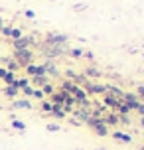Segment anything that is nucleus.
<instances>
[{"instance_id":"obj_1","label":"nucleus","mask_w":144,"mask_h":150,"mask_svg":"<svg viewBox=\"0 0 144 150\" xmlns=\"http://www.w3.org/2000/svg\"><path fill=\"white\" fill-rule=\"evenodd\" d=\"M12 59L18 61V65H20V67H26V65H30V63H32V59H34V53H32L30 47H28V50H14Z\"/></svg>"},{"instance_id":"obj_2","label":"nucleus","mask_w":144,"mask_h":150,"mask_svg":"<svg viewBox=\"0 0 144 150\" xmlns=\"http://www.w3.org/2000/svg\"><path fill=\"white\" fill-rule=\"evenodd\" d=\"M87 125H89V127H93V130H95L99 136H107V134H109V127H107L103 120H99V119H89V120H87Z\"/></svg>"},{"instance_id":"obj_3","label":"nucleus","mask_w":144,"mask_h":150,"mask_svg":"<svg viewBox=\"0 0 144 150\" xmlns=\"http://www.w3.org/2000/svg\"><path fill=\"white\" fill-rule=\"evenodd\" d=\"M67 42V36L65 34H57V32H52L46 36V44L47 45H63Z\"/></svg>"},{"instance_id":"obj_4","label":"nucleus","mask_w":144,"mask_h":150,"mask_svg":"<svg viewBox=\"0 0 144 150\" xmlns=\"http://www.w3.org/2000/svg\"><path fill=\"white\" fill-rule=\"evenodd\" d=\"M122 101H124V105H128L130 111H134L138 107V103H140V97H138L136 93H124L122 95Z\"/></svg>"},{"instance_id":"obj_5","label":"nucleus","mask_w":144,"mask_h":150,"mask_svg":"<svg viewBox=\"0 0 144 150\" xmlns=\"http://www.w3.org/2000/svg\"><path fill=\"white\" fill-rule=\"evenodd\" d=\"M26 73L30 75V77H36V75H46V67L44 65H36V63H30V65H26Z\"/></svg>"},{"instance_id":"obj_6","label":"nucleus","mask_w":144,"mask_h":150,"mask_svg":"<svg viewBox=\"0 0 144 150\" xmlns=\"http://www.w3.org/2000/svg\"><path fill=\"white\" fill-rule=\"evenodd\" d=\"M32 42H34L32 38L22 36L20 40H14V42H12V45H14V50H28V47L32 45Z\"/></svg>"},{"instance_id":"obj_7","label":"nucleus","mask_w":144,"mask_h":150,"mask_svg":"<svg viewBox=\"0 0 144 150\" xmlns=\"http://www.w3.org/2000/svg\"><path fill=\"white\" fill-rule=\"evenodd\" d=\"M46 83H49L47 75H36V77H30V85H34V89H42Z\"/></svg>"},{"instance_id":"obj_8","label":"nucleus","mask_w":144,"mask_h":150,"mask_svg":"<svg viewBox=\"0 0 144 150\" xmlns=\"http://www.w3.org/2000/svg\"><path fill=\"white\" fill-rule=\"evenodd\" d=\"M65 97H67V93L65 91H55L52 97V105H55V107H63V103H65Z\"/></svg>"},{"instance_id":"obj_9","label":"nucleus","mask_w":144,"mask_h":150,"mask_svg":"<svg viewBox=\"0 0 144 150\" xmlns=\"http://www.w3.org/2000/svg\"><path fill=\"white\" fill-rule=\"evenodd\" d=\"M12 109H32V103L28 99H14L12 101Z\"/></svg>"},{"instance_id":"obj_10","label":"nucleus","mask_w":144,"mask_h":150,"mask_svg":"<svg viewBox=\"0 0 144 150\" xmlns=\"http://www.w3.org/2000/svg\"><path fill=\"white\" fill-rule=\"evenodd\" d=\"M4 63H6V71H10V73H16V71H18V69H20V65H18V61L16 59H12V57H6V59H4Z\"/></svg>"},{"instance_id":"obj_11","label":"nucleus","mask_w":144,"mask_h":150,"mask_svg":"<svg viewBox=\"0 0 144 150\" xmlns=\"http://www.w3.org/2000/svg\"><path fill=\"white\" fill-rule=\"evenodd\" d=\"M113 138L114 140H121V142H132V136L130 134H126V132H121V130H114L113 132Z\"/></svg>"},{"instance_id":"obj_12","label":"nucleus","mask_w":144,"mask_h":150,"mask_svg":"<svg viewBox=\"0 0 144 150\" xmlns=\"http://www.w3.org/2000/svg\"><path fill=\"white\" fill-rule=\"evenodd\" d=\"M12 87H16L18 91H22V89H26V87H30V77H22V79H16Z\"/></svg>"},{"instance_id":"obj_13","label":"nucleus","mask_w":144,"mask_h":150,"mask_svg":"<svg viewBox=\"0 0 144 150\" xmlns=\"http://www.w3.org/2000/svg\"><path fill=\"white\" fill-rule=\"evenodd\" d=\"M44 67H46V75H57V65L53 61H46Z\"/></svg>"},{"instance_id":"obj_14","label":"nucleus","mask_w":144,"mask_h":150,"mask_svg":"<svg viewBox=\"0 0 144 150\" xmlns=\"http://www.w3.org/2000/svg\"><path fill=\"white\" fill-rule=\"evenodd\" d=\"M4 95H6L8 99H12V101H14V99L20 95V91L16 89V87H4Z\"/></svg>"},{"instance_id":"obj_15","label":"nucleus","mask_w":144,"mask_h":150,"mask_svg":"<svg viewBox=\"0 0 144 150\" xmlns=\"http://www.w3.org/2000/svg\"><path fill=\"white\" fill-rule=\"evenodd\" d=\"M52 115L55 117V119H65V111H63V107H55V105H53Z\"/></svg>"},{"instance_id":"obj_16","label":"nucleus","mask_w":144,"mask_h":150,"mask_svg":"<svg viewBox=\"0 0 144 150\" xmlns=\"http://www.w3.org/2000/svg\"><path fill=\"white\" fill-rule=\"evenodd\" d=\"M121 120H124V119H119V117H116V115H109V117H107V119L103 120V122H105L107 127H109V125H119V122H121Z\"/></svg>"},{"instance_id":"obj_17","label":"nucleus","mask_w":144,"mask_h":150,"mask_svg":"<svg viewBox=\"0 0 144 150\" xmlns=\"http://www.w3.org/2000/svg\"><path fill=\"white\" fill-rule=\"evenodd\" d=\"M42 93H44L46 97H52L53 93H55V89H53V85H52V83H46V85L42 87Z\"/></svg>"},{"instance_id":"obj_18","label":"nucleus","mask_w":144,"mask_h":150,"mask_svg":"<svg viewBox=\"0 0 144 150\" xmlns=\"http://www.w3.org/2000/svg\"><path fill=\"white\" fill-rule=\"evenodd\" d=\"M67 52H69V55H71V57H75V59H77V57H83V52H85V50H81V47H71V50H67Z\"/></svg>"},{"instance_id":"obj_19","label":"nucleus","mask_w":144,"mask_h":150,"mask_svg":"<svg viewBox=\"0 0 144 150\" xmlns=\"http://www.w3.org/2000/svg\"><path fill=\"white\" fill-rule=\"evenodd\" d=\"M12 127H14L16 130L24 132V130H26V122H22V120H18V119H12Z\"/></svg>"},{"instance_id":"obj_20","label":"nucleus","mask_w":144,"mask_h":150,"mask_svg":"<svg viewBox=\"0 0 144 150\" xmlns=\"http://www.w3.org/2000/svg\"><path fill=\"white\" fill-rule=\"evenodd\" d=\"M75 115L79 117V119H83L85 122H87V120L91 119V117H89V111H83V109H79V111H75Z\"/></svg>"},{"instance_id":"obj_21","label":"nucleus","mask_w":144,"mask_h":150,"mask_svg":"<svg viewBox=\"0 0 144 150\" xmlns=\"http://www.w3.org/2000/svg\"><path fill=\"white\" fill-rule=\"evenodd\" d=\"M24 34H22V30H18V28H12V34H10V38H12V42L14 40H20Z\"/></svg>"},{"instance_id":"obj_22","label":"nucleus","mask_w":144,"mask_h":150,"mask_svg":"<svg viewBox=\"0 0 144 150\" xmlns=\"http://www.w3.org/2000/svg\"><path fill=\"white\" fill-rule=\"evenodd\" d=\"M32 97H36L38 101H44V99H46V95L42 93V89H34V93H32Z\"/></svg>"},{"instance_id":"obj_23","label":"nucleus","mask_w":144,"mask_h":150,"mask_svg":"<svg viewBox=\"0 0 144 150\" xmlns=\"http://www.w3.org/2000/svg\"><path fill=\"white\" fill-rule=\"evenodd\" d=\"M46 128L49 130V132H57V130H61V127L57 125V122H49V125H47Z\"/></svg>"},{"instance_id":"obj_24","label":"nucleus","mask_w":144,"mask_h":150,"mask_svg":"<svg viewBox=\"0 0 144 150\" xmlns=\"http://www.w3.org/2000/svg\"><path fill=\"white\" fill-rule=\"evenodd\" d=\"M0 34H2L4 38H10V34H12V28H10V26H4V28L0 30Z\"/></svg>"},{"instance_id":"obj_25","label":"nucleus","mask_w":144,"mask_h":150,"mask_svg":"<svg viewBox=\"0 0 144 150\" xmlns=\"http://www.w3.org/2000/svg\"><path fill=\"white\" fill-rule=\"evenodd\" d=\"M85 73H87V75H93V77H99V75H101L95 67H87V69H85Z\"/></svg>"},{"instance_id":"obj_26","label":"nucleus","mask_w":144,"mask_h":150,"mask_svg":"<svg viewBox=\"0 0 144 150\" xmlns=\"http://www.w3.org/2000/svg\"><path fill=\"white\" fill-rule=\"evenodd\" d=\"M20 93H22V95H26V97H32V93H34V87L30 85V87H26V89H22Z\"/></svg>"},{"instance_id":"obj_27","label":"nucleus","mask_w":144,"mask_h":150,"mask_svg":"<svg viewBox=\"0 0 144 150\" xmlns=\"http://www.w3.org/2000/svg\"><path fill=\"white\" fill-rule=\"evenodd\" d=\"M52 109H53V105H52V103H47V101H44V103H42V111L52 112Z\"/></svg>"},{"instance_id":"obj_28","label":"nucleus","mask_w":144,"mask_h":150,"mask_svg":"<svg viewBox=\"0 0 144 150\" xmlns=\"http://www.w3.org/2000/svg\"><path fill=\"white\" fill-rule=\"evenodd\" d=\"M134 111H136L138 115H140V117H144V103H138V107L134 109Z\"/></svg>"},{"instance_id":"obj_29","label":"nucleus","mask_w":144,"mask_h":150,"mask_svg":"<svg viewBox=\"0 0 144 150\" xmlns=\"http://www.w3.org/2000/svg\"><path fill=\"white\" fill-rule=\"evenodd\" d=\"M24 16H26V18H36V12H34V10H26Z\"/></svg>"},{"instance_id":"obj_30","label":"nucleus","mask_w":144,"mask_h":150,"mask_svg":"<svg viewBox=\"0 0 144 150\" xmlns=\"http://www.w3.org/2000/svg\"><path fill=\"white\" fill-rule=\"evenodd\" d=\"M6 73H8L6 69H4V67H0V79H4V75H6Z\"/></svg>"},{"instance_id":"obj_31","label":"nucleus","mask_w":144,"mask_h":150,"mask_svg":"<svg viewBox=\"0 0 144 150\" xmlns=\"http://www.w3.org/2000/svg\"><path fill=\"white\" fill-rule=\"evenodd\" d=\"M4 28V18H0V30Z\"/></svg>"},{"instance_id":"obj_32","label":"nucleus","mask_w":144,"mask_h":150,"mask_svg":"<svg viewBox=\"0 0 144 150\" xmlns=\"http://www.w3.org/2000/svg\"><path fill=\"white\" fill-rule=\"evenodd\" d=\"M140 125H142V128H144V117H142V119H140Z\"/></svg>"},{"instance_id":"obj_33","label":"nucleus","mask_w":144,"mask_h":150,"mask_svg":"<svg viewBox=\"0 0 144 150\" xmlns=\"http://www.w3.org/2000/svg\"><path fill=\"white\" fill-rule=\"evenodd\" d=\"M95 150H107V148H95Z\"/></svg>"},{"instance_id":"obj_34","label":"nucleus","mask_w":144,"mask_h":150,"mask_svg":"<svg viewBox=\"0 0 144 150\" xmlns=\"http://www.w3.org/2000/svg\"><path fill=\"white\" fill-rule=\"evenodd\" d=\"M140 150H144V144H142V146H140Z\"/></svg>"},{"instance_id":"obj_35","label":"nucleus","mask_w":144,"mask_h":150,"mask_svg":"<svg viewBox=\"0 0 144 150\" xmlns=\"http://www.w3.org/2000/svg\"><path fill=\"white\" fill-rule=\"evenodd\" d=\"M142 57H144V53H142Z\"/></svg>"}]
</instances>
